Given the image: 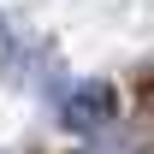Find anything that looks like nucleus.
Segmentation results:
<instances>
[{"instance_id":"nucleus-1","label":"nucleus","mask_w":154,"mask_h":154,"mask_svg":"<svg viewBox=\"0 0 154 154\" xmlns=\"http://www.w3.org/2000/svg\"><path fill=\"white\" fill-rule=\"evenodd\" d=\"M59 119L71 125V131H101L107 119H113V89L107 83H83L71 95L59 101Z\"/></svg>"},{"instance_id":"nucleus-2","label":"nucleus","mask_w":154,"mask_h":154,"mask_svg":"<svg viewBox=\"0 0 154 154\" xmlns=\"http://www.w3.org/2000/svg\"><path fill=\"white\" fill-rule=\"evenodd\" d=\"M18 54V42H12V24H6V12H0V65Z\"/></svg>"}]
</instances>
